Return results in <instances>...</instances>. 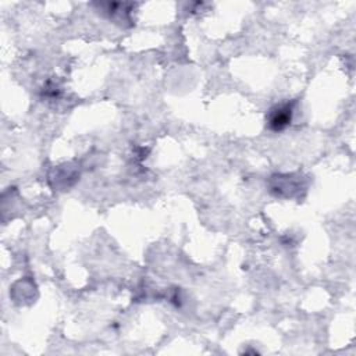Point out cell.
Listing matches in <instances>:
<instances>
[{
    "instance_id": "1",
    "label": "cell",
    "mask_w": 356,
    "mask_h": 356,
    "mask_svg": "<svg viewBox=\"0 0 356 356\" xmlns=\"http://www.w3.org/2000/svg\"><path fill=\"white\" fill-rule=\"evenodd\" d=\"M293 104H295V102H285V103L271 107L266 117L267 128L273 132L284 131L292 121Z\"/></svg>"
}]
</instances>
